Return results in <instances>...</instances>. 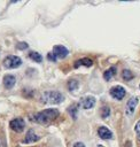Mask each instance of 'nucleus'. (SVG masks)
<instances>
[{"label": "nucleus", "instance_id": "1", "mask_svg": "<svg viewBox=\"0 0 140 147\" xmlns=\"http://www.w3.org/2000/svg\"><path fill=\"white\" fill-rule=\"evenodd\" d=\"M60 115L59 110L55 108H49V109H45L42 111L37 113L33 116V121L39 123V124H48L52 121H54L55 118H57V116Z\"/></svg>", "mask_w": 140, "mask_h": 147}, {"label": "nucleus", "instance_id": "2", "mask_svg": "<svg viewBox=\"0 0 140 147\" xmlns=\"http://www.w3.org/2000/svg\"><path fill=\"white\" fill-rule=\"evenodd\" d=\"M63 95L57 91H46L41 95V101L44 103H50V105H57L63 101Z\"/></svg>", "mask_w": 140, "mask_h": 147}, {"label": "nucleus", "instance_id": "3", "mask_svg": "<svg viewBox=\"0 0 140 147\" xmlns=\"http://www.w3.org/2000/svg\"><path fill=\"white\" fill-rule=\"evenodd\" d=\"M21 64H22V60L15 55H9L3 60V67L6 69H15L18 68Z\"/></svg>", "mask_w": 140, "mask_h": 147}, {"label": "nucleus", "instance_id": "4", "mask_svg": "<svg viewBox=\"0 0 140 147\" xmlns=\"http://www.w3.org/2000/svg\"><path fill=\"white\" fill-rule=\"evenodd\" d=\"M9 126H10V129H11L13 131L20 133V132H22V131L24 130L25 122H24L23 118L17 117V118H14V119H11V121L9 122Z\"/></svg>", "mask_w": 140, "mask_h": 147}, {"label": "nucleus", "instance_id": "5", "mask_svg": "<svg viewBox=\"0 0 140 147\" xmlns=\"http://www.w3.org/2000/svg\"><path fill=\"white\" fill-rule=\"evenodd\" d=\"M125 94H126V91L123 86L117 85V86H114L110 88V95L116 100H122L125 96Z\"/></svg>", "mask_w": 140, "mask_h": 147}, {"label": "nucleus", "instance_id": "6", "mask_svg": "<svg viewBox=\"0 0 140 147\" xmlns=\"http://www.w3.org/2000/svg\"><path fill=\"white\" fill-rule=\"evenodd\" d=\"M52 54H53L56 59H64V57L69 54V51H68V48H65V47L62 46V45H56V46L53 47Z\"/></svg>", "mask_w": 140, "mask_h": 147}, {"label": "nucleus", "instance_id": "7", "mask_svg": "<svg viewBox=\"0 0 140 147\" xmlns=\"http://www.w3.org/2000/svg\"><path fill=\"white\" fill-rule=\"evenodd\" d=\"M137 105H138V98L137 96H132L126 103V114L127 115H132L134 113V109H135Z\"/></svg>", "mask_w": 140, "mask_h": 147}, {"label": "nucleus", "instance_id": "8", "mask_svg": "<svg viewBox=\"0 0 140 147\" xmlns=\"http://www.w3.org/2000/svg\"><path fill=\"white\" fill-rule=\"evenodd\" d=\"M98 134H99V137L101 139H111L112 138L111 131L108 127H106V126H100L98 129Z\"/></svg>", "mask_w": 140, "mask_h": 147}, {"label": "nucleus", "instance_id": "9", "mask_svg": "<svg viewBox=\"0 0 140 147\" xmlns=\"http://www.w3.org/2000/svg\"><path fill=\"white\" fill-rule=\"evenodd\" d=\"M95 105V98L94 96H86L81 100V107L84 109H91Z\"/></svg>", "mask_w": 140, "mask_h": 147}, {"label": "nucleus", "instance_id": "10", "mask_svg": "<svg viewBox=\"0 0 140 147\" xmlns=\"http://www.w3.org/2000/svg\"><path fill=\"white\" fill-rule=\"evenodd\" d=\"M16 83V78L13 76V75H6L3 77V86L8 90H10Z\"/></svg>", "mask_w": 140, "mask_h": 147}, {"label": "nucleus", "instance_id": "11", "mask_svg": "<svg viewBox=\"0 0 140 147\" xmlns=\"http://www.w3.org/2000/svg\"><path fill=\"white\" fill-rule=\"evenodd\" d=\"M38 139H39V137L33 132V130H29V131L26 132V134H25V138H24L23 142H24V144H31V142L37 141Z\"/></svg>", "mask_w": 140, "mask_h": 147}, {"label": "nucleus", "instance_id": "12", "mask_svg": "<svg viewBox=\"0 0 140 147\" xmlns=\"http://www.w3.org/2000/svg\"><path fill=\"white\" fill-rule=\"evenodd\" d=\"M92 64H93V61H92L91 59H88V57H83V59H80V60L76 61V62H75V64H73V67H75V68H78V67H80V65L91 67Z\"/></svg>", "mask_w": 140, "mask_h": 147}, {"label": "nucleus", "instance_id": "13", "mask_svg": "<svg viewBox=\"0 0 140 147\" xmlns=\"http://www.w3.org/2000/svg\"><path fill=\"white\" fill-rule=\"evenodd\" d=\"M116 70H117V69H116V67H114V65H112V67H110L109 69H107V70L103 72V78H104L106 80H109V79H110V78L116 74Z\"/></svg>", "mask_w": 140, "mask_h": 147}, {"label": "nucleus", "instance_id": "14", "mask_svg": "<svg viewBox=\"0 0 140 147\" xmlns=\"http://www.w3.org/2000/svg\"><path fill=\"white\" fill-rule=\"evenodd\" d=\"M29 57H30L31 60L38 62V63H40V62L42 61V56H41L38 52H30V53H29Z\"/></svg>", "mask_w": 140, "mask_h": 147}, {"label": "nucleus", "instance_id": "15", "mask_svg": "<svg viewBox=\"0 0 140 147\" xmlns=\"http://www.w3.org/2000/svg\"><path fill=\"white\" fill-rule=\"evenodd\" d=\"M122 77H123V79H125V80H131L134 76H133V74H132L130 70L125 69V70H123V72H122Z\"/></svg>", "mask_w": 140, "mask_h": 147}, {"label": "nucleus", "instance_id": "16", "mask_svg": "<svg viewBox=\"0 0 140 147\" xmlns=\"http://www.w3.org/2000/svg\"><path fill=\"white\" fill-rule=\"evenodd\" d=\"M109 115H110V108L108 106H103L101 108V117L107 118V117H109Z\"/></svg>", "mask_w": 140, "mask_h": 147}, {"label": "nucleus", "instance_id": "17", "mask_svg": "<svg viewBox=\"0 0 140 147\" xmlns=\"http://www.w3.org/2000/svg\"><path fill=\"white\" fill-rule=\"evenodd\" d=\"M78 82L77 80H75V79H72V80H69V83H68V88L70 90V91H73V90H76L77 87H78Z\"/></svg>", "mask_w": 140, "mask_h": 147}, {"label": "nucleus", "instance_id": "18", "mask_svg": "<svg viewBox=\"0 0 140 147\" xmlns=\"http://www.w3.org/2000/svg\"><path fill=\"white\" fill-rule=\"evenodd\" d=\"M134 131H135V134H137V139L140 141V121L137 122V124L134 126Z\"/></svg>", "mask_w": 140, "mask_h": 147}, {"label": "nucleus", "instance_id": "19", "mask_svg": "<svg viewBox=\"0 0 140 147\" xmlns=\"http://www.w3.org/2000/svg\"><path fill=\"white\" fill-rule=\"evenodd\" d=\"M77 107H78V105H72V106L69 107V113L72 115L73 118H76V111H77L76 108H77Z\"/></svg>", "mask_w": 140, "mask_h": 147}, {"label": "nucleus", "instance_id": "20", "mask_svg": "<svg viewBox=\"0 0 140 147\" xmlns=\"http://www.w3.org/2000/svg\"><path fill=\"white\" fill-rule=\"evenodd\" d=\"M28 47H29V45L26 42H20V44H17V48L18 49H26Z\"/></svg>", "mask_w": 140, "mask_h": 147}, {"label": "nucleus", "instance_id": "21", "mask_svg": "<svg viewBox=\"0 0 140 147\" xmlns=\"http://www.w3.org/2000/svg\"><path fill=\"white\" fill-rule=\"evenodd\" d=\"M47 59L49 60V61H53V62H55L56 61V57L52 54V53H48V55H47Z\"/></svg>", "mask_w": 140, "mask_h": 147}, {"label": "nucleus", "instance_id": "22", "mask_svg": "<svg viewBox=\"0 0 140 147\" xmlns=\"http://www.w3.org/2000/svg\"><path fill=\"white\" fill-rule=\"evenodd\" d=\"M0 147H6V141L2 137H0Z\"/></svg>", "mask_w": 140, "mask_h": 147}, {"label": "nucleus", "instance_id": "23", "mask_svg": "<svg viewBox=\"0 0 140 147\" xmlns=\"http://www.w3.org/2000/svg\"><path fill=\"white\" fill-rule=\"evenodd\" d=\"M73 147H85V145H84L83 142H76V144L73 145Z\"/></svg>", "mask_w": 140, "mask_h": 147}, {"label": "nucleus", "instance_id": "24", "mask_svg": "<svg viewBox=\"0 0 140 147\" xmlns=\"http://www.w3.org/2000/svg\"><path fill=\"white\" fill-rule=\"evenodd\" d=\"M98 147H103V146L102 145H98Z\"/></svg>", "mask_w": 140, "mask_h": 147}, {"label": "nucleus", "instance_id": "25", "mask_svg": "<svg viewBox=\"0 0 140 147\" xmlns=\"http://www.w3.org/2000/svg\"><path fill=\"white\" fill-rule=\"evenodd\" d=\"M139 88H140V85H139Z\"/></svg>", "mask_w": 140, "mask_h": 147}]
</instances>
